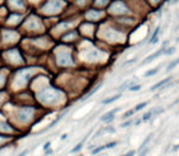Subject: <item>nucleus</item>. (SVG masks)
Listing matches in <instances>:
<instances>
[{"label":"nucleus","mask_w":179,"mask_h":156,"mask_svg":"<svg viewBox=\"0 0 179 156\" xmlns=\"http://www.w3.org/2000/svg\"><path fill=\"white\" fill-rule=\"evenodd\" d=\"M61 6H62V3L60 0H50V1L44 6V11H51V12L57 11Z\"/></svg>","instance_id":"1"},{"label":"nucleus","mask_w":179,"mask_h":156,"mask_svg":"<svg viewBox=\"0 0 179 156\" xmlns=\"http://www.w3.org/2000/svg\"><path fill=\"white\" fill-rule=\"evenodd\" d=\"M59 63L60 65H70V63H72L71 55L68 54L67 51H60L59 53Z\"/></svg>","instance_id":"2"},{"label":"nucleus","mask_w":179,"mask_h":156,"mask_svg":"<svg viewBox=\"0 0 179 156\" xmlns=\"http://www.w3.org/2000/svg\"><path fill=\"white\" fill-rule=\"evenodd\" d=\"M119 110H121V109H119V107H117V109H115V110L108 111L107 113H105L104 116L101 117V121H104V122H111L112 120H113V117H115V115H116V113H117Z\"/></svg>","instance_id":"3"},{"label":"nucleus","mask_w":179,"mask_h":156,"mask_svg":"<svg viewBox=\"0 0 179 156\" xmlns=\"http://www.w3.org/2000/svg\"><path fill=\"white\" fill-rule=\"evenodd\" d=\"M163 53H164V48H161L160 50H158V51H156V53H154L152 55L147 56V57H146L145 60H144V61L141 62V65H147L149 62H151L152 60H155V57H157V56H160V55H162Z\"/></svg>","instance_id":"4"},{"label":"nucleus","mask_w":179,"mask_h":156,"mask_svg":"<svg viewBox=\"0 0 179 156\" xmlns=\"http://www.w3.org/2000/svg\"><path fill=\"white\" fill-rule=\"evenodd\" d=\"M32 116V109H22V110H20V118L22 120V121H27L29 117Z\"/></svg>","instance_id":"5"},{"label":"nucleus","mask_w":179,"mask_h":156,"mask_svg":"<svg viewBox=\"0 0 179 156\" xmlns=\"http://www.w3.org/2000/svg\"><path fill=\"white\" fill-rule=\"evenodd\" d=\"M172 81V77H167V78H164V79H162V81H160L158 83H156L155 85H152V88H151V92L152 90H156L158 89V88H161V87H164L167 83H169Z\"/></svg>","instance_id":"6"},{"label":"nucleus","mask_w":179,"mask_h":156,"mask_svg":"<svg viewBox=\"0 0 179 156\" xmlns=\"http://www.w3.org/2000/svg\"><path fill=\"white\" fill-rule=\"evenodd\" d=\"M133 83H134V81H127V82H124V83L122 84V85H121L118 89L121 90V92H122V90H126V89H129V87L134 85Z\"/></svg>","instance_id":"7"},{"label":"nucleus","mask_w":179,"mask_h":156,"mask_svg":"<svg viewBox=\"0 0 179 156\" xmlns=\"http://www.w3.org/2000/svg\"><path fill=\"white\" fill-rule=\"evenodd\" d=\"M158 32H160V27H157L156 29H155L154 34L151 35V39H150V44H155V43H157V35H158Z\"/></svg>","instance_id":"8"},{"label":"nucleus","mask_w":179,"mask_h":156,"mask_svg":"<svg viewBox=\"0 0 179 156\" xmlns=\"http://www.w3.org/2000/svg\"><path fill=\"white\" fill-rule=\"evenodd\" d=\"M118 98H121V95H115V96H112V98H110V99H105V100H102V104L104 105H107V104H111V102H113V101H116L118 99Z\"/></svg>","instance_id":"9"},{"label":"nucleus","mask_w":179,"mask_h":156,"mask_svg":"<svg viewBox=\"0 0 179 156\" xmlns=\"http://www.w3.org/2000/svg\"><path fill=\"white\" fill-rule=\"evenodd\" d=\"M177 65H179V59H177V60H174V61L171 62V63L167 66V70H166V71H167V72H169V71H171V70H173V68L177 66Z\"/></svg>","instance_id":"10"},{"label":"nucleus","mask_w":179,"mask_h":156,"mask_svg":"<svg viewBox=\"0 0 179 156\" xmlns=\"http://www.w3.org/2000/svg\"><path fill=\"white\" fill-rule=\"evenodd\" d=\"M28 26H29V28L31 29H38V23L35 22V20L34 18H31V21H29V23H28Z\"/></svg>","instance_id":"11"},{"label":"nucleus","mask_w":179,"mask_h":156,"mask_svg":"<svg viewBox=\"0 0 179 156\" xmlns=\"http://www.w3.org/2000/svg\"><path fill=\"white\" fill-rule=\"evenodd\" d=\"M158 71H160V67H156V68H154V70H150V71H147V72L145 73V77H150V76H154V74H156Z\"/></svg>","instance_id":"12"},{"label":"nucleus","mask_w":179,"mask_h":156,"mask_svg":"<svg viewBox=\"0 0 179 156\" xmlns=\"http://www.w3.org/2000/svg\"><path fill=\"white\" fill-rule=\"evenodd\" d=\"M100 88H101V84H99V85L96 87L95 89H93V90H91V92H90V93H89V94H88V95H85V96H84V98H83V100H87V99H89L90 96H91V95L94 94V93H96V92H98V90L100 89Z\"/></svg>","instance_id":"13"},{"label":"nucleus","mask_w":179,"mask_h":156,"mask_svg":"<svg viewBox=\"0 0 179 156\" xmlns=\"http://www.w3.org/2000/svg\"><path fill=\"white\" fill-rule=\"evenodd\" d=\"M146 105H147V101H145V102H141V104H138V105L135 106L134 111L136 112V111H140V110H143V109H144Z\"/></svg>","instance_id":"14"},{"label":"nucleus","mask_w":179,"mask_h":156,"mask_svg":"<svg viewBox=\"0 0 179 156\" xmlns=\"http://www.w3.org/2000/svg\"><path fill=\"white\" fill-rule=\"evenodd\" d=\"M151 117H152V112H151V111H149V112H146L145 115L143 116L141 121H143V122H146V121H149V120H150Z\"/></svg>","instance_id":"15"},{"label":"nucleus","mask_w":179,"mask_h":156,"mask_svg":"<svg viewBox=\"0 0 179 156\" xmlns=\"http://www.w3.org/2000/svg\"><path fill=\"white\" fill-rule=\"evenodd\" d=\"M151 137H152V135H151V134H150V135H149V137H147V138H146V139L144 140V143H143V144H141V146H140V149H139L140 151L143 150V149H145L146 144H147V143H149V141H150V139H151Z\"/></svg>","instance_id":"16"},{"label":"nucleus","mask_w":179,"mask_h":156,"mask_svg":"<svg viewBox=\"0 0 179 156\" xmlns=\"http://www.w3.org/2000/svg\"><path fill=\"white\" fill-rule=\"evenodd\" d=\"M134 113H135V111L133 110V109H132V110H128V111H127V112H126V113L123 115V118H128V117L133 116Z\"/></svg>","instance_id":"17"},{"label":"nucleus","mask_w":179,"mask_h":156,"mask_svg":"<svg viewBox=\"0 0 179 156\" xmlns=\"http://www.w3.org/2000/svg\"><path fill=\"white\" fill-rule=\"evenodd\" d=\"M140 88H141L140 84H135V85L129 87V90H130V92H138V90H140Z\"/></svg>","instance_id":"18"},{"label":"nucleus","mask_w":179,"mask_h":156,"mask_svg":"<svg viewBox=\"0 0 179 156\" xmlns=\"http://www.w3.org/2000/svg\"><path fill=\"white\" fill-rule=\"evenodd\" d=\"M10 3L13 4V5L18 6V7H22V6H23V4H22V1H21V0H10Z\"/></svg>","instance_id":"19"},{"label":"nucleus","mask_w":179,"mask_h":156,"mask_svg":"<svg viewBox=\"0 0 179 156\" xmlns=\"http://www.w3.org/2000/svg\"><path fill=\"white\" fill-rule=\"evenodd\" d=\"M102 150H105V145H104V146H99V148L94 149V150H93V155H96V154H99V152L102 151Z\"/></svg>","instance_id":"20"},{"label":"nucleus","mask_w":179,"mask_h":156,"mask_svg":"<svg viewBox=\"0 0 179 156\" xmlns=\"http://www.w3.org/2000/svg\"><path fill=\"white\" fill-rule=\"evenodd\" d=\"M174 53V48H168V49H164V55H172Z\"/></svg>","instance_id":"21"},{"label":"nucleus","mask_w":179,"mask_h":156,"mask_svg":"<svg viewBox=\"0 0 179 156\" xmlns=\"http://www.w3.org/2000/svg\"><path fill=\"white\" fill-rule=\"evenodd\" d=\"M116 145H117L116 141H112V143H108V144L105 145V149H111V148H115Z\"/></svg>","instance_id":"22"},{"label":"nucleus","mask_w":179,"mask_h":156,"mask_svg":"<svg viewBox=\"0 0 179 156\" xmlns=\"http://www.w3.org/2000/svg\"><path fill=\"white\" fill-rule=\"evenodd\" d=\"M82 145H83V143H79V144L77 145L74 149H72V151H71V152H77V151H79L80 149H82Z\"/></svg>","instance_id":"23"},{"label":"nucleus","mask_w":179,"mask_h":156,"mask_svg":"<svg viewBox=\"0 0 179 156\" xmlns=\"http://www.w3.org/2000/svg\"><path fill=\"white\" fill-rule=\"evenodd\" d=\"M134 155H135V151L130 150V151H128L127 154H124V155H122V156H134Z\"/></svg>","instance_id":"24"},{"label":"nucleus","mask_w":179,"mask_h":156,"mask_svg":"<svg viewBox=\"0 0 179 156\" xmlns=\"http://www.w3.org/2000/svg\"><path fill=\"white\" fill-rule=\"evenodd\" d=\"M147 152H149V149H144V151H141V152H140L139 154V156H146V154H147Z\"/></svg>","instance_id":"25"},{"label":"nucleus","mask_w":179,"mask_h":156,"mask_svg":"<svg viewBox=\"0 0 179 156\" xmlns=\"http://www.w3.org/2000/svg\"><path fill=\"white\" fill-rule=\"evenodd\" d=\"M132 123H133V121H127L126 123H122V126H121V127H127V126L132 124Z\"/></svg>","instance_id":"26"},{"label":"nucleus","mask_w":179,"mask_h":156,"mask_svg":"<svg viewBox=\"0 0 179 156\" xmlns=\"http://www.w3.org/2000/svg\"><path fill=\"white\" fill-rule=\"evenodd\" d=\"M135 61H136V59H133V60H129V61L124 62V65H129V63H134Z\"/></svg>","instance_id":"27"},{"label":"nucleus","mask_w":179,"mask_h":156,"mask_svg":"<svg viewBox=\"0 0 179 156\" xmlns=\"http://www.w3.org/2000/svg\"><path fill=\"white\" fill-rule=\"evenodd\" d=\"M49 148H50V141H48V143L44 145V149H45V150H48Z\"/></svg>","instance_id":"28"},{"label":"nucleus","mask_w":179,"mask_h":156,"mask_svg":"<svg viewBox=\"0 0 179 156\" xmlns=\"http://www.w3.org/2000/svg\"><path fill=\"white\" fill-rule=\"evenodd\" d=\"M177 150H179V144H178V145H175L173 149H172V151H177Z\"/></svg>","instance_id":"29"},{"label":"nucleus","mask_w":179,"mask_h":156,"mask_svg":"<svg viewBox=\"0 0 179 156\" xmlns=\"http://www.w3.org/2000/svg\"><path fill=\"white\" fill-rule=\"evenodd\" d=\"M26 154H27V150L22 151V152H21V154H20V155H18V156H26Z\"/></svg>","instance_id":"30"}]
</instances>
